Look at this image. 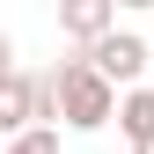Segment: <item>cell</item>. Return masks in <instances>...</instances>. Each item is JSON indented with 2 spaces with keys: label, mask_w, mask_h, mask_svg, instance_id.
<instances>
[{
  "label": "cell",
  "mask_w": 154,
  "mask_h": 154,
  "mask_svg": "<svg viewBox=\"0 0 154 154\" xmlns=\"http://www.w3.org/2000/svg\"><path fill=\"white\" fill-rule=\"evenodd\" d=\"M44 81H51V118H59L66 132H103V125H118V88H110L81 51L59 59Z\"/></svg>",
  "instance_id": "cell-1"
},
{
  "label": "cell",
  "mask_w": 154,
  "mask_h": 154,
  "mask_svg": "<svg viewBox=\"0 0 154 154\" xmlns=\"http://www.w3.org/2000/svg\"><path fill=\"white\" fill-rule=\"evenodd\" d=\"M81 59L103 73L110 88H140V73H147V37H140V29H110L103 44H88V51H81Z\"/></svg>",
  "instance_id": "cell-2"
},
{
  "label": "cell",
  "mask_w": 154,
  "mask_h": 154,
  "mask_svg": "<svg viewBox=\"0 0 154 154\" xmlns=\"http://www.w3.org/2000/svg\"><path fill=\"white\" fill-rule=\"evenodd\" d=\"M51 118V81H37V73L15 66L8 81H0V132H29Z\"/></svg>",
  "instance_id": "cell-3"
},
{
  "label": "cell",
  "mask_w": 154,
  "mask_h": 154,
  "mask_svg": "<svg viewBox=\"0 0 154 154\" xmlns=\"http://www.w3.org/2000/svg\"><path fill=\"white\" fill-rule=\"evenodd\" d=\"M59 29L88 51V44H103V37L118 29V8H110V0H66V8H59Z\"/></svg>",
  "instance_id": "cell-4"
},
{
  "label": "cell",
  "mask_w": 154,
  "mask_h": 154,
  "mask_svg": "<svg viewBox=\"0 0 154 154\" xmlns=\"http://www.w3.org/2000/svg\"><path fill=\"white\" fill-rule=\"evenodd\" d=\"M118 132H125L132 147L154 140V88H125V95H118Z\"/></svg>",
  "instance_id": "cell-5"
},
{
  "label": "cell",
  "mask_w": 154,
  "mask_h": 154,
  "mask_svg": "<svg viewBox=\"0 0 154 154\" xmlns=\"http://www.w3.org/2000/svg\"><path fill=\"white\" fill-rule=\"evenodd\" d=\"M0 154H59V125H29V132H15Z\"/></svg>",
  "instance_id": "cell-6"
},
{
  "label": "cell",
  "mask_w": 154,
  "mask_h": 154,
  "mask_svg": "<svg viewBox=\"0 0 154 154\" xmlns=\"http://www.w3.org/2000/svg\"><path fill=\"white\" fill-rule=\"evenodd\" d=\"M15 73V44H8V29H0V81Z\"/></svg>",
  "instance_id": "cell-7"
},
{
  "label": "cell",
  "mask_w": 154,
  "mask_h": 154,
  "mask_svg": "<svg viewBox=\"0 0 154 154\" xmlns=\"http://www.w3.org/2000/svg\"><path fill=\"white\" fill-rule=\"evenodd\" d=\"M132 154H154V140H147V147H132Z\"/></svg>",
  "instance_id": "cell-8"
}]
</instances>
